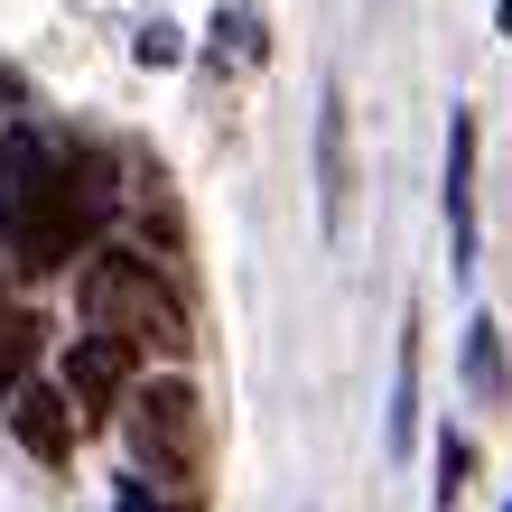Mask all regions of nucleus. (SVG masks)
Wrapping results in <instances>:
<instances>
[{"label": "nucleus", "mask_w": 512, "mask_h": 512, "mask_svg": "<svg viewBox=\"0 0 512 512\" xmlns=\"http://www.w3.org/2000/svg\"><path fill=\"white\" fill-rule=\"evenodd\" d=\"M317 187H326V224L354 215V140H345V94H326V122H317Z\"/></svg>", "instance_id": "nucleus-7"}, {"label": "nucleus", "mask_w": 512, "mask_h": 512, "mask_svg": "<svg viewBox=\"0 0 512 512\" xmlns=\"http://www.w3.org/2000/svg\"><path fill=\"white\" fill-rule=\"evenodd\" d=\"M0 419L19 429V447H28L38 466H66V457H75V438H84V429H75V401H66L56 382H19Z\"/></svg>", "instance_id": "nucleus-5"}, {"label": "nucleus", "mask_w": 512, "mask_h": 512, "mask_svg": "<svg viewBox=\"0 0 512 512\" xmlns=\"http://www.w3.org/2000/svg\"><path fill=\"white\" fill-rule=\"evenodd\" d=\"M419 326H401V373H391V447H410V429H419Z\"/></svg>", "instance_id": "nucleus-10"}, {"label": "nucleus", "mask_w": 512, "mask_h": 512, "mask_svg": "<svg viewBox=\"0 0 512 512\" xmlns=\"http://www.w3.org/2000/svg\"><path fill=\"white\" fill-rule=\"evenodd\" d=\"M112 512H205L187 485H149V475H131V485H122V503H112Z\"/></svg>", "instance_id": "nucleus-11"}, {"label": "nucleus", "mask_w": 512, "mask_h": 512, "mask_svg": "<svg viewBox=\"0 0 512 512\" xmlns=\"http://www.w3.org/2000/svg\"><path fill=\"white\" fill-rule=\"evenodd\" d=\"M75 308L94 336H122L131 354H187V308H177V289H168V270L149 261V252H94L84 261V280H75Z\"/></svg>", "instance_id": "nucleus-2"}, {"label": "nucleus", "mask_w": 512, "mask_h": 512, "mask_svg": "<svg viewBox=\"0 0 512 512\" xmlns=\"http://www.w3.org/2000/svg\"><path fill=\"white\" fill-rule=\"evenodd\" d=\"M466 391H475L485 410L512 401V364H503V326H494V317H475V326H466Z\"/></svg>", "instance_id": "nucleus-8"}, {"label": "nucleus", "mask_w": 512, "mask_h": 512, "mask_svg": "<svg viewBox=\"0 0 512 512\" xmlns=\"http://www.w3.org/2000/svg\"><path fill=\"white\" fill-rule=\"evenodd\" d=\"M447 252L457 270L475 261V112L447 122Z\"/></svg>", "instance_id": "nucleus-6"}, {"label": "nucleus", "mask_w": 512, "mask_h": 512, "mask_svg": "<svg viewBox=\"0 0 512 512\" xmlns=\"http://www.w3.org/2000/svg\"><path fill=\"white\" fill-rule=\"evenodd\" d=\"M177 56H187V47H177V28L149 19V28H140V66H177Z\"/></svg>", "instance_id": "nucleus-14"}, {"label": "nucleus", "mask_w": 512, "mask_h": 512, "mask_svg": "<svg viewBox=\"0 0 512 512\" xmlns=\"http://www.w3.org/2000/svg\"><path fill=\"white\" fill-rule=\"evenodd\" d=\"M131 364H140V354H131L122 336H94V326L66 345V373H56V391L75 401V429H112V419H122V401H131Z\"/></svg>", "instance_id": "nucleus-4"}, {"label": "nucleus", "mask_w": 512, "mask_h": 512, "mask_svg": "<svg viewBox=\"0 0 512 512\" xmlns=\"http://www.w3.org/2000/svg\"><path fill=\"white\" fill-rule=\"evenodd\" d=\"M503 512H512V503H503Z\"/></svg>", "instance_id": "nucleus-16"}, {"label": "nucleus", "mask_w": 512, "mask_h": 512, "mask_svg": "<svg viewBox=\"0 0 512 512\" xmlns=\"http://www.w3.org/2000/svg\"><path fill=\"white\" fill-rule=\"evenodd\" d=\"M224 56H233V66H252V56H261V19L252 10H224L215 19V66H224Z\"/></svg>", "instance_id": "nucleus-12"}, {"label": "nucleus", "mask_w": 512, "mask_h": 512, "mask_svg": "<svg viewBox=\"0 0 512 512\" xmlns=\"http://www.w3.org/2000/svg\"><path fill=\"white\" fill-rule=\"evenodd\" d=\"M38 345H47V326H38V317H19V308L0 317V410H10V391L28 382V364H38Z\"/></svg>", "instance_id": "nucleus-9"}, {"label": "nucleus", "mask_w": 512, "mask_h": 512, "mask_svg": "<svg viewBox=\"0 0 512 512\" xmlns=\"http://www.w3.org/2000/svg\"><path fill=\"white\" fill-rule=\"evenodd\" d=\"M122 429H131V457L149 475H168V485H187L196 494V475H205V401H196V382H140L131 401H122Z\"/></svg>", "instance_id": "nucleus-3"}, {"label": "nucleus", "mask_w": 512, "mask_h": 512, "mask_svg": "<svg viewBox=\"0 0 512 512\" xmlns=\"http://www.w3.org/2000/svg\"><path fill=\"white\" fill-rule=\"evenodd\" d=\"M112 159L103 149H84L66 131H38L19 122L10 140H0V243H10L19 270H66L103 243L112 224Z\"/></svg>", "instance_id": "nucleus-1"}, {"label": "nucleus", "mask_w": 512, "mask_h": 512, "mask_svg": "<svg viewBox=\"0 0 512 512\" xmlns=\"http://www.w3.org/2000/svg\"><path fill=\"white\" fill-rule=\"evenodd\" d=\"M466 475H475V447H466V438H438V512H457Z\"/></svg>", "instance_id": "nucleus-13"}, {"label": "nucleus", "mask_w": 512, "mask_h": 512, "mask_svg": "<svg viewBox=\"0 0 512 512\" xmlns=\"http://www.w3.org/2000/svg\"><path fill=\"white\" fill-rule=\"evenodd\" d=\"M0 317H10V298H0Z\"/></svg>", "instance_id": "nucleus-15"}]
</instances>
